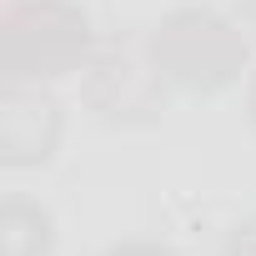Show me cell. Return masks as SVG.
<instances>
[{
	"mask_svg": "<svg viewBox=\"0 0 256 256\" xmlns=\"http://www.w3.org/2000/svg\"><path fill=\"white\" fill-rule=\"evenodd\" d=\"M86 50V16L56 0H30L6 16V60L10 76H66Z\"/></svg>",
	"mask_w": 256,
	"mask_h": 256,
	"instance_id": "cell-2",
	"label": "cell"
},
{
	"mask_svg": "<svg viewBox=\"0 0 256 256\" xmlns=\"http://www.w3.org/2000/svg\"><path fill=\"white\" fill-rule=\"evenodd\" d=\"M50 216L40 206L10 201L6 206V231H0V256H50Z\"/></svg>",
	"mask_w": 256,
	"mask_h": 256,
	"instance_id": "cell-4",
	"label": "cell"
},
{
	"mask_svg": "<svg viewBox=\"0 0 256 256\" xmlns=\"http://www.w3.org/2000/svg\"><path fill=\"white\" fill-rule=\"evenodd\" d=\"M241 40L216 10H181L156 26V66L186 90H221L236 76Z\"/></svg>",
	"mask_w": 256,
	"mask_h": 256,
	"instance_id": "cell-1",
	"label": "cell"
},
{
	"mask_svg": "<svg viewBox=\"0 0 256 256\" xmlns=\"http://www.w3.org/2000/svg\"><path fill=\"white\" fill-rule=\"evenodd\" d=\"M56 131H60L56 100H50L46 90H20V86H10L6 110H0V141H6V161H10V166L46 161L50 146H56Z\"/></svg>",
	"mask_w": 256,
	"mask_h": 256,
	"instance_id": "cell-3",
	"label": "cell"
},
{
	"mask_svg": "<svg viewBox=\"0 0 256 256\" xmlns=\"http://www.w3.org/2000/svg\"><path fill=\"white\" fill-rule=\"evenodd\" d=\"M110 256H171V251H156V246H116Z\"/></svg>",
	"mask_w": 256,
	"mask_h": 256,
	"instance_id": "cell-6",
	"label": "cell"
},
{
	"mask_svg": "<svg viewBox=\"0 0 256 256\" xmlns=\"http://www.w3.org/2000/svg\"><path fill=\"white\" fill-rule=\"evenodd\" d=\"M226 256H256V216H251V221H241V226L231 231V246H226Z\"/></svg>",
	"mask_w": 256,
	"mask_h": 256,
	"instance_id": "cell-5",
	"label": "cell"
}]
</instances>
